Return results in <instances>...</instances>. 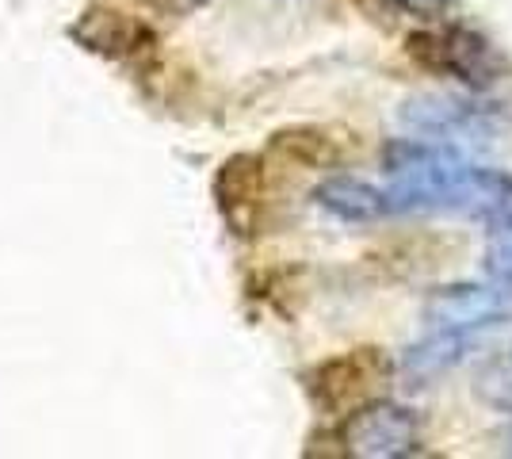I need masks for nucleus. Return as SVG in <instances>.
<instances>
[{
  "mask_svg": "<svg viewBox=\"0 0 512 459\" xmlns=\"http://www.w3.org/2000/svg\"><path fill=\"white\" fill-rule=\"evenodd\" d=\"M337 440L344 444V456L402 459L421 448V425H417V414L409 406L375 398V402H367L360 410L344 414Z\"/></svg>",
  "mask_w": 512,
  "mask_h": 459,
  "instance_id": "obj_5",
  "label": "nucleus"
},
{
  "mask_svg": "<svg viewBox=\"0 0 512 459\" xmlns=\"http://www.w3.org/2000/svg\"><path fill=\"white\" fill-rule=\"evenodd\" d=\"M406 54L413 66H421L432 77H451L474 92H486L509 73L505 54L467 23H436L413 31L406 39Z\"/></svg>",
  "mask_w": 512,
  "mask_h": 459,
  "instance_id": "obj_2",
  "label": "nucleus"
},
{
  "mask_svg": "<svg viewBox=\"0 0 512 459\" xmlns=\"http://www.w3.org/2000/svg\"><path fill=\"white\" fill-rule=\"evenodd\" d=\"M398 12H406V16H413V20H444L451 8V0H390Z\"/></svg>",
  "mask_w": 512,
  "mask_h": 459,
  "instance_id": "obj_13",
  "label": "nucleus"
},
{
  "mask_svg": "<svg viewBox=\"0 0 512 459\" xmlns=\"http://www.w3.org/2000/svg\"><path fill=\"white\" fill-rule=\"evenodd\" d=\"M276 146L279 150L299 153L302 161H310V165L333 161V146H329V138L318 131H283V134H276Z\"/></svg>",
  "mask_w": 512,
  "mask_h": 459,
  "instance_id": "obj_12",
  "label": "nucleus"
},
{
  "mask_svg": "<svg viewBox=\"0 0 512 459\" xmlns=\"http://www.w3.org/2000/svg\"><path fill=\"white\" fill-rule=\"evenodd\" d=\"M402 127L413 138H428V142H444V146L463 150V146H490L505 127V119L493 104H482V100L428 92V96L406 100Z\"/></svg>",
  "mask_w": 512,
  "mask_h": 459,
  "instance_id": "obj_3",
  "label": "nucleus"
},
{
  "mask_svg": "<svg viewBox=\"0 0 512 459\" xmlns=\"http://www.w3.org/2000/svg\"><path fill=\"white\" fill-rule=\"evenodd\" d=\"M394 215H470L490 219L512 207V173L470 161L459 146L398 138L383 153Z\"/></svg>",
  "mask_w": 512,
  "mask_h": 459,
  "instance_id": "obj_1",
  "label": "nucleus"
},
{
  "mask_svg": "<svg viewBox=\"0 0 512 459\" xmlns=\"http://www.w3.org/2000/svg\"><path fill=\"white\" fill-rule=\"evenodd\" d=\"M73 35L85 43L92 54H107V58H123L138 50V39H150L146 27L138 20H130L123 12H88L85 20L73 27Z\"/></svg>",
  "mask_w": 512,
  "mask_h": 459,
  "instance_id": "obj_10",
  "label": "nucleus"
},
{
  "mask_svg": "<svg viewBox=\"0 0 512 459\" xmlns=\"http://www.w3.org/2000/svg\"><path fill=\"white\" fill-rule=\"evenodd\" d=\"M512 322V287L486 280V284H448L432 291L425 303V329H448L463 337H482L486 329Z\"/></svg>",
  "mask_w": 512,
  "mask_h": 459,
  "instance_id": "obj_6",
  "label": "nucleus"
},
{
  "mask_svg": "<svg viewBox=\"0 0 512 459\" xmlns=\"http://www.w3.org/2000/svg\"><path fill=\"white\" fill-rule=\"evenodd\" d=\"M314 203L321 211H329L333 219L341 222H356V226H367V222L390 219V196L386 188L371 184V180H360V176H325L318 188H314Z\"/></svg>",
  "mask_w": 512,
  "mask_h": 459,
  "instance_id": "obj_7",
  "label": "nucleus"
},
{
  "mask_svg": "<svg viewBox=\"0 0 512 459\" xmlns=\"http://www.w3.org/2000/svg\"><path fill=\"white\" fill-rule=\"evenodd\" d=\"M486 280L512 287V207L501 211L497 222L490 226V238H486Z\"/></svg>",
  "mask_w": 512,
  "mask_h": 459,
  "instance_id": "obj_11",
  "label": "nucleus"
},
{
  "mask_svg": "<svg viewBox=\"0 0 512 459\" xmlns=\"http://www.w3.org/2000/svg\"><path fill=\"white\" fill-rule=\"evenodd\" d=\"M214 196H218V207H222V215L230 219L237 234H253L256 203L264 196V188H260V161L249 157V153L230 157L222 165L218 180H214Z\"/></svg>",
  "mask_w": 512,
  "mask_h": 459,
  "instance_id": "obj_8",
  "label": "nucleus"
},
{
  "mask_svg": "<svg viewBox=\"0 0 512 459\" xmlns=\"http://www.w3.org/2000/svg\"><path fill=\"white\" fill-rule=\"evenodd\" d=\"M474 349V337H463V333H448V329H425L421 341H413L402 356V375L409 383L425 387L432 379H440L444 372H451L455 364H463Z\"/></svg>",
  "mask_w": 512,
  "mask_h": 459,
  "instance_id": "obj_9",
  "label": "nucleus"
},
{
  "mask_svg": "<svg viewBox=\"0 0 512 459\" xmlns=\"http://www.w3.org/2000/svg\"><path fill=\"white\" fill-rule=\"evenodd\" d=\"M390 379V360L379 349H352L321 360L306 372V394L325 417H344L375 402V394Z\"/></svg>",
  "mask_w": 512,
  "mask_h": 459,
  "instance_id": "obj_4",
  "label": "nucleus"
}]
</instances>
